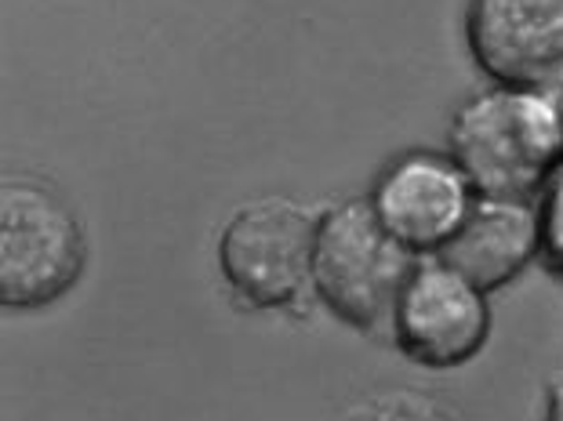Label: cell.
Segmentation results:
<instances>
[{
	"label": "cell",
	"mask_w": 563,
	"mask_h": 421,
	"mask_svg": "<svg viewBox=\"0 0 563 421\" xmlns=\"http://www.w3.org/2000/svg\"><path fill=\"white\" fill-rule=\"evenodd\" d=\"M317 222L291 200L269 197L244 203L225 222L219 269L225 284L255 309L291 306L313 280Z\"/></svg>",
	"instance_id": "4"
},
{
	"label": "cell",
	"mask_w": 563,
	"mask_h": 421,
	"mask_svg": "<svg viewBox=\"0 0 563 421\" xmlns=\"http://www.w3.org/2000/svg\"><path fill=\"white\" fill-rule=\"evenodd\" d=\"M88 266V236L63 192L41 178L0 182V302L44 309L66 298Z\"/></svg>",
	"instance_id": "2"
},
{
	"label": "cell",
	"mask_w": 563,
	"mask_h": 421,
	"mask_svg": "<svg viewBox=\"0 0 563 421\" xmlns=\"http://www.w3.org/2000/svg\"><path fill=\"white\" fill-rule=\"evenodd\" d=\"M397 345L422 367H459L487 345L490 302L484 287L440 255L415 262L393 306Z\"/></svg>",
	"instance_id": "5"
},
{
	"label": "cell",
	"mask_w": 563,
	"mask_h": 421,
	"mask_svg": "<svg viewBox=\"0 0 563 421\" xmlns=\"http://www.w3.org/2000/svg\"><path fill=\"white\" fill-rule=\"evenodd\" d=\"M538 251L549 269L563 276V164L549 175L542 189V211H538Z\"/></svg>",
	"instance_id": "9"
},
{
	"label": "cell",
	"mask_w": 563,
	"mask_h": 421,
	"mask_svg": "<svg viewBox=\"0 0 563 421\" xmlns=\"http://www.w3.org/2000/svg\"><path fill=\"white\" fill-rule=\"evenodd\" d=\"M549 421H563V375L549 381Z\"/></svg>",
	"instance_id": "11"
},
{
	"label": "cell",
	"mask_w": 563,
	"mask_h": 421,
	"mask_svg": "<svg viewBox=\"0 0 563 421\" xmlns=\"http://www.w3.org/2000/svg\"><path fill=\"white\" fill-rule=\"evenodd\" d=\"M437 255L476 287H501L538 255V211L527 200L476 197L470 219Z\"/></svg>",
	"instance_id": "8"
},
{
	"label": "cell",
	"mask_w": 563,
	"mask_h": 421,
	"mask_svg": "<svg viewBox=\"0 0 563 421\" xmlns=\"http://www.w3.org/2000/svg\"><path fill=\"white\" fill-rule=\"evenodd\" d=\"M465 44L498 88L563 84V0H470Z\"/></svg>",
	"instance_id": "6"
},
{
	"label": "cell",
	"mask_w": 563,
	"mask_h": 421,
	"mask_svg": "<svg viewBox=\"0 0 563 421\" xmlns=\"http://www.w3.org/2000/svg\"><path fill=\"white\" fill-rule=\"evenodd\" d=\"M451 156L476 197L527 200L563 164V106L553 88H495L454 113Z\"/></svg>",
	"instance_id": "1"
},
{
	"label": "cell",
	"mask_w": 563,
	"mask_h": 421,
	"mask_svg": "<svg viewBox=\"0 0 563 421\" xmlns=\"http://www.w3.org/2000/svg\"><path fill=\"white\" fill-rule=\"evenodd\" d=\"M371 203L407 251H443L470 219L476 189L454 156L415 149L382 171Z\"/></svg>",
	"instance_id": "7"
},
{
	"label": "cell",
	"mask_w": 563,
	"mask_h": 421,
	"mask_svg": "<svg viewBox=\"0 0 563 421\" xmlns=\"http://www.w3.org/2000/svg\"><path fill=\"white\" fill-rule=\"evenodd\" d=\"M364 421H462V418L454 414L448 403L433 400V396L393 392V396H382L378 403H371Z\"/></svg>",
	"instance_id": "10"
},
{
	"label": "cell",
	"mask_w": 563,
	"mask_h": 421,
	"mask_svg": "<svg viewBox=\"0 0 563 421\" xmlns=\"http://www.w3.org/2000/svg\"><path fill=\"white\" fill-rule=\"evenodd\" d=\"M411 269V251L382 225L371 200H345L317 222L313 287L350 328L375 331L393 320Z\"/></svg>",
	"instance_id": "3"
}]
</instances>
